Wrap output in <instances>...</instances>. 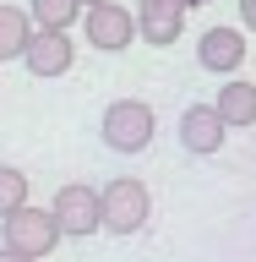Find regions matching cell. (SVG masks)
Listing matches in <instances>:
<instances>
[{"label":"cell","mask_w":256,"mask_h":262,"mask_svg":"<svg viewBox=\"0 0 256 262\" xmlns=\"http://www.w3.org/2000/svg\"><path fill=\"white\" fill-rule=\"evenodd\" d=\"M82 33L93 49L120 55V49L136 44V11H126L120 0H93V6H82Z\"/></svg>","instance_id":"cell-4"},{"label":"cell","mask_w":256,"mask_h":262,"mask_svg":"<svg viewBox=\"0 0 256 262\" xmlns=\"http://www.w3.org/2000/svg\"><path fill=\"white\" fill-rule=\"evenodd\" d=\"M33 28H60L71 33V22H82V0H28Z\"/></svg>","instance_id":"cell-12"},{"label":"cell","mask_w":256,"mask_h":262,"mask_svg":"<svg viewBox=\"0 0 256 262\" xmlns=\"http://www.w3.org/2000/svg\"><path fill=\"white\" fill-rule=\"evenodd\" d=\"M22 202H28V175L16 164H0V219L11 208H22Z\"/></svg>","instance_id":"cell-13"},{"label":"cell","mask_w":256,"mask_h":262,"mask_svg":"<svg viewBox=\"0 0 256 262\" xmlns=\"http://www.w3.org/2000/svg\"><path fill=\"white\" fill-rule=\"evenodd\" d=\"M245 28H207L202 38H196V60H202V71H213V77H235L245 66Z\"/></svg>","instance_id":"cell-7"},{"label":"cell","mask_w":256,"mask_h":262,"mask_svg":"<svg viewBox=\"0 0 256 262\" xmlns=\"http://www.w3.org/2000/svg\"><path fill=\"white\" fill-rule=\"evenodd\" d=\"M28 38H33L28 6H0V60H22Z\"/></svg>","instance_id":"cell-11"},{"label":"cell","mask_w":256,"mask_h":262,"mask_svg":"<svg viewBox=\"0 0 256 262\" xmlns=\"http://www.w3.org/2000/svg\"><path fill=\"white\" fill-rule=\"evenodd\" d=\"M224 137H229V126L218 120L213 104H191V110L180 115V147H185V153H202V159H207V153L224 147Z\"/></svg>","instance_id":"cell-9"},{"label":"cell","mask_w":256,"mask_h":262,"mask_svg":"<svg viewBox=\"0 0 256 262\" xmlns=\"http://www.w3.org/2000/svg\"><path fill=\"white\" fill-rule=\"evenodd\" d=\"M169 6H185V0H169ZM185 11H191V6H185Z\"/></svg>","instance_id":"cell-16"},{"label":"cell","mask_w":256,"mask_h":262,"mask_svg":"<svg viewBox=\"0 0 256 262\" xmlns=\"http://www.w3.org/2000/svg\"><path fill=\"white\" fill-rule=\"evenodd\" d=\"M49 213H55L60 235H71V241H87V235H98V229H104L98 191L87 186V180H71V186H60V191H55V202H49Z\"/></svg>","instance_id":"cell-5"},{"label":"cell","mask_w":256,"mask_h":262,"mask_svg":"<svg viewBox=\"0 0 256 262\" xmlns=\"http://www.w3.org/2000/svg\"><path fill=\"white\" fill-rule=\"evenodd\" d=\"M213 110H218V120H224L229 131L240 126H256V82H245L240 71L218 88V98H213Z\"/></svg>","instance_id":"cell-10"},{"label":"cell","mask_w":256,"mask_h":262,"mask_svg":"<svg viewBox=\"0 0 256 262\" xmlns=\"http://www.w3.org/2000/svg\"><path fill=\"white\" fill-rule=\"evenodd\" d=\"M240 28L256 33V0H240Z\"/></svg>","instance_id":"cell-14"},{"label":"cell","mask_w":256,"mask_h":262,"mask_svg":"<svg viewBox=\"0 0 256 262\" xmlns=\"http://www.w3.org/2000/svg\"><path fill=\"white\" fill-rule=\"evenodd\" d=\"M0 246H11V251H22V257H38V262H44L49 251L60 246V224H55V213H49V208L22 202V208H11L6 219H0Z\"/></svg>","instance_id":"cell-2"},{"label":"cell","mask_w":256,"mask_h":262,"mask_svg":"<svg viewBox=\"0 0 256 262\" xmlns=\"http://www.w3.org/2000/svg\"><path fill=\"white\" fill-rule=\"evenodd\" d=\"M98 131H104V147H114V153H147L153 131H158V115L142 98H114L104 110V126Z\"/></svg>","instance_id":"cell-1"},{"label":"cell","mask_w":256,"mask_h":262,"mask_svg":"<svg viewBox=\"0 0 256 262\" xmlns=\"http://www.w3.org/2000/svg\"><path fill=\"white\" fill-rule=\"evenodd\" d=\"M0 262H38V257H22V251H11V246H0Z\"/></svg>","instance_id":"cell-15"},{"label":"cell","mask_w":256,"mask_h":262,"mask_svg":"<svg viewBox=\"0 0 256 262\" xmlns=\"http://www.w3.org/2000/svg\"><path fill=\"white\" fill-rule=\"evenodd\" d=\"M71 60H77V44H71V33H60V28H33L28 49H22V66H28L38 82L65 77V71H71Z\"/></svg>","instance_id":"cell-6"},{"label":"cell","mask_w":256,"mask_h":262,"mask_svg":"<svg viewBox=\"0 0 256 262\" xmlns=\"http://www.w3.org/2000/svg\"><path fill=\"white\" fill-rule=\"evenodd\" d=\"M82 6H93V0H82Z\"/></svg>","instance_id":"cell-17"},{"label":"cell","mask_w":256,"mask_h":262,"mask_svg":"<svg viewBox=\"0 0 256 262\" xmlns=\"http://www.w3.org/2000/svg\"><path fill=\"white\" fill-rule=\"evenodd\" d=\"M98 213H104V229L109 235H136L153 219V196H147V186L136 175H114L98 191Z\"/></svg>","instance_id":"cell-3"},{"label":"cell","mask_w":256,"mask_h":262,"mask_svg":"<svg viewBox=\"0 0 256 262\" xmlns=\"http://www.w3.org/2000/svg\"><path fill=\"white\" fill-rule=\"evenodd\" d=\"M185 33V6H169V0H142L136 6V38H147L153 49L180 44Z\"/></svg>","instance_id":"cell-8"}]
</instances>
